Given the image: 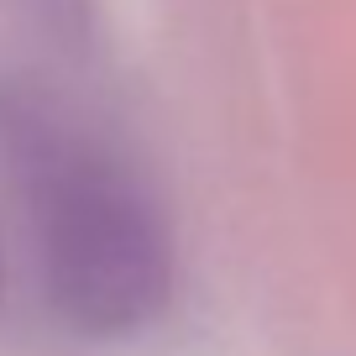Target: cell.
Instances as JSON below:
<instances>
[{"label": "cell", "instance_id": "cell-2", "mask_svg": "<svg viewBox=\"0 0 356 356\" xmlns=\"http://www.w3.org/2000/svg\"><path fill=\"white\" fill-rule=\"evenodd\" d=\"M26 6L53 16V22H79V16H84V0H26Z\"/></svg>", "mask_w": 356, "mask_h": 356}, {"label": "cell", "instance_id": "cell-3", "mask_svg": "<svg viewBox=\"0 0 356 356\" xmlns=\"http://www.w3.org/2000/svg\"><path fill=\"white\" fill-rule=\"evenodd\" d=\"M0 293H6V246H0Z\"/></svg>", "mask_w": 356, "mask_h": 356}, {"label": "cell", "instance_id": "cell-1", "mask_svg": "<svg viewBox=\"0 0 356 356\" xmlns=\"http://www.w3.org/2000/svg\"><path fill=\"white\" fill-rule=\"evenodd\" d=\"M0 152L53 314L89 341L142 335L178 283L173 225L152 184L95 126L22 84L0 89Z\"/></svg>", "mask_w": 356, "mask_h": 356}]
</instances>
